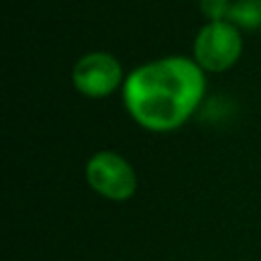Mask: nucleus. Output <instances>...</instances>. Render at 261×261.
<instances>
[{"label":"nucleus","instance_id":"obj_1","mask_svg":"<svg viewBox=\"0 0 261 261\" xmlns=\"http://www.w3.org/2000/svg\"><path fill=\"white\" fill-rule=\"evenodd\" d=\"M206 90L202 67L186 57H165L137 67L124 82L128 114L147 130L165 133L181 126Z\"/></svg>","mask_w":261,"mask_h":261},{"label":"nucleus","instance_id":"obj_2","mask_svg":"<svg viewBox=\"0 0 261 261\" xmlns=\"http://www.w3.org/2000/svg\"><path fill=\"white\" fill-rule=\"evenodd\" d=\"M241 33L228 20L208 22L194 41L196 63L206 71H224L241 57Z\"/></svg>","mask_w":261,"mask_h":261},{"label":"nucleus","instance_id":"obj_3","mask_svg":"<svg viewBox=\"0 0 261 261\" xmlns=\"http://www.w3.org/2000/svg\"><path fill=\"white\" fill-rule=\"evenodd\" d=\"M86 177L94 192L114 202L128 200L137 190L135 169L124 157L112 151L96 153L86 165Z\"/></svg>","mask_w":261,"mask_h":261},{"label":"nucleus","instance_id":"obj_4","mask_svg":"<svg viewBox=\"0 0 261 261\" xmlns=\"http://www.w3.org/2000/svg\"><path fill=\"white\" fill-rule=\"evenodd\" d=\"M71 77L75 90L82 92L84 96L104 98L118 88L122 80V69L116 57H112L110 53L94 51L84 55L75 63Z\"/></svg>","mask_w":261,"mask_h":261},{"label":"nucleus","instance_id":"obj_5","mask_svg":"<svg viewBox=\"0 0 261 261\" xmlns=\"http://www.w3.org/2000/svg\"><path fill=\"white\" fill-rule=\"evenodd\" d=\"M228 18L245 29L261 27V0H239L230 6Z\"/></svg>","mask_w":261,"mask_h":261},{"label":"nucleus","instance_id":"obj_6","mask_svg":"<svg viewBox=\"0 0 261 261\" xmlns=\"http://www.w3.org/2000/svg\"><path fill=\"white\" fill-rule=\"evenodd\" d=\"M230 6H232V4H230L228 0H200V8H202L204 16L210 18V22L228 18Z\"/></svg>","mask_w":261,"mask_h":261}]
</instances>
